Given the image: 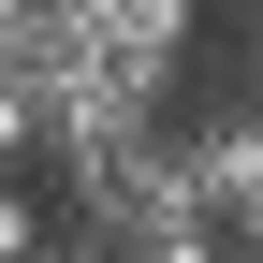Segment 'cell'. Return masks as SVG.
I'll list each match as a JSON object with an SVG mask.
<instances>
[{
  "instance_id": "cell-3",
  "label": "cell",
  "mask_w": 263,
  "mask_h": 263,
  "mask_svg": "<svg viewBox=\"0 0 263 263\" xmlns=\"http://www.w3.org/2000/svg\"><path fill=\"white\" fill-rule=\"evenodd\" d=\"M29 146H44V88H29V73H0V176H15Z\"/></svg>"
},
{
  "instance_id": "cell-4",
  "label": "cell",
  "mask_w": 263,
  "mask_h": 263,
  "mask_svg": "<svg viewBox=\"0 0 263 263\" xmlns=\"http://www.w3.org/2000/svg\"><path fill=\"white\" fill-rule=\"evenodd\" d=\"M117 263H234V249H219V219H176V234H146V249H117Z\"/></svg>"
},
{
  "instance_id": "cell-1",
  "label": "cell",
  "mask_w": 263,
  "mask_h": 263,
  "mask_svg": "<svg viewBox=\"0 0 263 263\" xmlns=\"http://www.w3.org/2000/svg\"><path fill=\"white\" fill-rule=\"evenodd\" d=\"M176 219H205V190H190V161H176V117H146L117 161L73 176V234H103V249H146V234H176Z\"/></svg>"
},
{
  "instance_id": "cell-8",
  "label": "cell",
  "mask_w": 263,
  "mask_h": 263,
  "mask_svg": "<svg viewBox=\"0 0 263 263\" xmlns=\"http://www.w3.org/2000/svg\"><path fill=\"white\" fill-rule=\"evenodd\" d=\"M29 263H117V249H103V234H73V249H29Z\"/></svg>"
},
{
  "instance_id": "cell-5",
  "label": "cell",
  "mask_w": 263,
  "mask_h": 263,
  "mask_svg": "<svg viewBox=\"0 0 263 263\" xmlns=\"http://www.w3.org/2000/svg\"><path fill=\"white\" fill-rule=\"evenodd\" d=\"M219 249H234V263H263V176L234 190V205H219Z\"/></svg>"
},
{
  "instance_id": "cell-6",
  "label": "cell",
  "mask_w": 263,
  "mask_h": 263,
  "mask_svg": "<svg viewBox=\"0 0 263 263\" xmlns=\"http://www.w3.org/2000/svg\"><path fill=\"white\" fill-rule=\"evenodd\" d=\"M29 44H44V0H0V73H29Z\"/></svg>"
},
{
  "instance_id": "cell-2",
  "label": "cell",
  "mask_w": 263,
  "mask_h": 263,
  "mask_svg": "<svg viewBox=\"0 0 263 263\" xmlns=\"http://www.w3.org/2000/svg\"><path fill=\"white\" fill-rule=\"evenodd\" d=\"M176 161H190V190H205V219H219V205L263 176V117H249V103H234V117H176Z\"/></svg>"
},
{
  "instance_id": "cell-7",
  "label": "cell",
  "mask_w": 263,
  "mask_h": 263,
  "mask_svg": "<svg viewBox=\"0 0 263 263\" xmlns=\"http://www.w3.org/2000/svg\"><path fill=\"white\" fill-rule=\"evenodd\" d=\"M29 249H44V219H29V190L0 176V263H29Z\"/></svg>"
}]
</instances>
